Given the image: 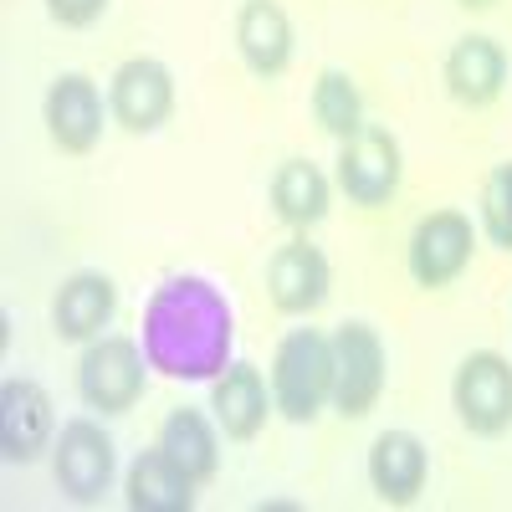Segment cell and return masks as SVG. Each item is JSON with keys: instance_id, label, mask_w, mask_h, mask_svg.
<instances>
[{"instance_id": "obj_10", "label": "cell", "mask_w": 512, "mask_h": 512, "mask_svg": "<svg viewBox=\"0 0 512 512\" xmlns=\"http://www.w3.org/2000/svg\"><path fill=\"white\" fill-rule=\"evenodd\" d=\"M108 93L98 88V82L88 72H62L52 77V88L47 98H41V123H47V139L82 159V154H93L103 144V123H108Z\"/></svg>"}, {"instance_id": "obj_24", "label": "cell", "mask_w": 512, "mask_h": 512, "mask_svg": "<svg viewBox=\"0 0 512 512\" xmlns=\"http://www.w3.org/2000/svg\"><path fill=\"white\" fill-rule=\"evenodd\" d=\"M456 6H461V11H492L497 0H456Z\"/></svg>"}, {"instance_id": "obj_9", "label": "cell", "mask_w": 512, "mask_h": 512, "mask_svg": "<svg viewBox=\"0 0 512 512\" xmlns=\"http://www.w3.org/2000/svg\"><path fill=\"white\" fill-rule=\"evenodd\" d=\"M108 113L123 134L149 139L175 118V72L159 57H128L108 77Z\"/></svg>"}, {"instance_id": "obj_7", "label": "cell", "mask_w": 512, "mask_h": 512, "mask_svg": "<svg viewBox=\"0 0 512 512\" xmlns=\"http://www.w3.org/2000/svg\"><path fill=\"white\" fill-rule=\"evenodd\" d=\"M113 477H118L113 436L93 415L67 420L57 431V441H52V482H57V492L77 507H93L113 492Z\"/></svg>"}, {"instance_id": "obj_6", "label": "cell", "mask_w": 512, "mask_h": 512, "mask_svg": "<svg viewBox=\"0 0 512 512\" xmlns=\"http://www.w3.org/2000/svg\"><path fill=\"white\" fill-rule=\"evenodd\" d=\"M390 384V354L374 323L349 318L333 328V410L344 420H364Z\"/></svg>"}, {"instance_id": "obj_14", "label": "cell", "mask_w": 512, "mask_h": 512, "mask_svg": "<svg viewBox=\"0 0 512 512\" xmlns=\"http://www.w3.org/2000/svg\"><path fill=\"white\" fill-rule=\"evenodd\" d=\"M210 415H216L226 441H236V446L256 441L267 431V415H277L272 379L246 359H231L216 379H210Z\"/></svg>"}, {"instance_id": "obj_21", "label": "cell", "mask_w": 512, "mask_h": 512, "mask_svg": "<svg viewBox=\"0 0 512 512\" xmlns=\"http://www.w3.org/2000/svg\"><path fill=\"white\" fill-rule=\"evenodd\" d=\"M308 108H313V123L323 128L328 139H354L359 128L369 123L364 118V93H359V82L349 67H323L313 77V93H308Z\"/></svg>"}, {"instance_id": "obj_23", "label": "cell", "mask_w": 512, "mask_h": 512, "mask_svg": "<svg viewBox=\"0 0 512 512\" xmlns=\"http://www.w3.org/2000/svg\"><path fill=\"white\" fill-rule=\"evenodd\" d=\"M108 6L113 0H47V16L57 26H67V31H88V26H98L108 16Z\"/></svg>"}, {"instance_id": "obj_4", "label": "cell", "mask_w": 512, "mask_h": 512, "mask_svg": "<svg viewBox=\"0 0 512 512\" xmlns=\"http://www.w3.org/2000/svg\"><path fill=\"white\" fill-rule=\"evenodd\" d=\"M333 185L349 205L359 210H379L390 205L405 185V149L395 139V128L384 123H364L354 139L338 144V159H333Z\"/></svg>"}, {"instance_id": "obj_13", "label": "cell", "mask_w": 512, "mask_h": 512, "mask_svg": "<svg viewBox=\"0 0 512 512\" xmlns=\"http://www.w3.org/2000/svg\"><path fill=\"white\" fill-rule=\"evenodd\" d=\"M507 72H512L507 47H502L497 36H487V31L456 36L451 52H446V62H441V82H446L451 103L472 108V113H477V108H492V103L507 93Z\"/></svg>"}, {"instance_id": "obj_15", "label": "cell", "mask_w": 512, "mask_h": 512, "mask_svg": "<svg viewBox=\"0 0 512 512\" xmlns=\"http://www.w3.org/2000/svg\"><path fill=\"white\" fill-rule=\"evenodd\" d=\"M236 57L256 82H277L297 57V31L282 0H241L236 11Z\"/></svg>"}, {"instance_id": "obj_22", "label": "cell", "mask_w": 512, "mask_h": 512, "mask_svg": "<svg viewBox=\"0 0 512 512\" xmlns=\"http://www.w3.org/2000/svg\"><path fill=\"white\" fill-rule=\"evenodd\" d=\"M477 231L497 246L512 251V159L492 164V175L482 180V210H477Z\"/></svg>"}, {"instance_id": "obj_18", "label": "cell", "mask_w": 512, "mask_h": 512, "mask_svg": "<svg viewBox=\"0 0 512 512\" xmlns=\"http://www.w3.org/2000/svg\"><path fill=\"white\" fill-rule=\"evenodd\" d=\"M154 446L180 466V472L195 482V487H210L221 477V425L216 415H205L195 405H180L159 420V436Z\"/></svg>"}, {"instance_id": "obj_17", "label": "cell", "mask_w": 512, "mask_h": 512, "mask_svg": "<svg viewBox=\"0 0 512 512\" xmlns=\"http://www.w3.org/2000/svg\"><path fill=\"white\" fill-rule=\"evenodd\" d=\"M118 318V287L108 272H72L52 297V333L62 344H93Z\"/></svg>"}, {"instance_id": "obj_3", "label": "cell", "mask_w": 512, "mask_h": 512, "mask_svg": "<svg viewBox=\"0 0 512 512\" xmlns=\"http://www.w3.org/2000/svg\"><path fill=\"white\" fill-rule=\"evenodd\" d=\"M149 354L139 338L128 333H103L93 344H82V359H77V395L88 410L98 415H128L144 390H149Z\"/></svg>"}, {"instance_id": "obj_12", "label": "cell", "mask_w": 512, "mask_h": 512, "mask_svg": "<svg viewBox=\"0 0 512 512\" xmlns=\"http://www.w3.org/2000/svg\"><path fill=\"white\" fill-rule=\"evenodd\" d=\"M52 441H57V405L47 384L6 379L0 384V456L11 466H31L52 456Z\"/></svg>"}, {"instance_id": "obj_1", "label": "cell", "mask_w": 512, "mask_h": 512, "mask_svg": "<svg viewBox=\"0 0 512 512\" xmlns=\"http://www.w3.org/2000/svg\"><path fill=\"white\" fill-rule=\"evenodd\" d=\"M139 344L149 354V364L175 379V384H210L236 354V313L231 297L195 272L164 277L149 303H144V323H139Z\"/></svg>"}, {"instance_id": "obj_19", "label": "cell", "mask_w": 512, "mask_h": 512, "mask_svg": "<svg viewBox=\"0 0 512 512\" xmlns=\"http://www.w3.org/2000/svg\"><path fill=\"white\" fill-rule=\"evenodd\" d=\"M267 200H272V216L287 231H313V226L328 221V210H333V180L313 159H282L272 169Z\"/></svg>"}, {"instance_id": "obj_2", "label": "cell", "mask_w": 512, "mask_h": 512, "mask_svg": "<svg viewBox=\"0 0 512 512\" xmlns=\"http://www.w3.org/2000/svg\"><path fill=\"white\" fill-rule=\"evenodd\" d=\"M272 400L292 425H313L333 405V333L292 328L272 354Z\"/></svg>"}, {"instance_id": "obj_16", "label": "cell", "mask_w": 512, "mask_h": 512, "mask_svg": "<svg viewBox=\"0 0 512 512\" xmlns=\"http://www.w3.org/2000/svg\"><path fill=\"white\" fill-rule=\"evenodd\" d=\"M364 477L384 507H410L425 492V482H431V451H425L415 431H400V425L379 431L364 461Z\"/></svg>"}, {"instance_id": "obj_20", "label": "cell", "mask_w": 512, "mask_h": 512, "mask_svg": "<svg viewBox=\"0 0 512 512\" xmlns=\"http://www.w3.org/2000/svg\"><path fill=\"white\" fill-rule=\"evenodd\" d=\"M200 487L169 461L159 446L134 456V466L123 472V502L128 512H195Z\"/></svg>"}, {"instance_id": "obj_5", "label": "cell", "mask_w": 512, "mask_h": 512, "mask_svg": "<svg viewBox=\"0 0 512 512\" xmlns=\"http://www.w3.org/2000/svg\"><path fill=\"white\" fill-rule=\"evenodd\" d=\"M451 410L466 436L502 441L512 431V359L497 349L466 354L451 374Z\"/></svg>"}, {"instance_id": "obj_11", "label": "cell", "mask_w": 512, "mask_h": 512, "mask_svg": "<svg viewBox=\"0 0 512 512\" xmlns=\"http://www.w3.org/2000/svg\"><path fill=\"white\" fill-rule=\"evenodd\" d=\"M333 292V267L323 246H313L303 231L292 241H282L267 262V297L282 318H313Z\"/></svg>"}, {"instance_id": "obj_8", "label": "cell", "mask_w": 512, "mask_h": 512, "mask_svg": "<svg viewBox=\"0 0 512 512\" xmlns=\"http://www.w3.org/2000/svg\"><path fill=\"white\" fill-rule=\"evenodd\" d=\"M477 256V226L466 210L456 205H441L431 216H420L415 231H410V246H405V272L415 287L425 292H441L451 287Z\"/></svg>"}]
</instances>
